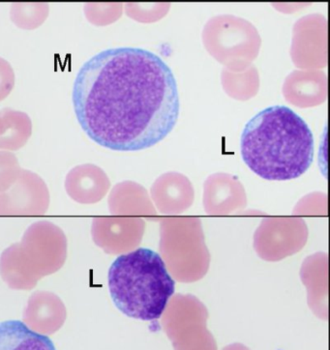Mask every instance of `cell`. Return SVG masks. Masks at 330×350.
I'll use <instances>...</instances> for the list:
<instances>
[{"instance_id": "5", "label": "cell", "mask_w": 330, "mask_h": 350, "mask_svg": "<svg viewBox=\"0 0 330 350\" xmlns=\"http://www.w3.org/2000/svg\"><path fill=\"white\" fill-rule=\"evenodd\" d=\"M107 186L106 176L94 165H81L68 174L65 187L70 197L81 204H93L104 195Z\"/></svg>"}, {"instance_id": "3", "label": "cell", "mask_w": 330, "mask_h": 350, "mask_svg": "<svg viewBox=\"0 0 330 350\" xmlns=\"http://www.w3.org/2000/svg\"><path fill=\"white\" fill-rule=\"evenodd\" d=\"M107 284L119 311L144 321L160 319L175 291L160 254L146 248L118 256L110 267Z\"/></svg>"}, {"instance_id": "9", "label": "cell", "mask_w": 330, "mask_h": 350, "mask_svg": "<svg viewBox=\"0 0 330 350\" xmlns=\"http://www.w3.org/2000/svg\"><path fill=\"white\" fill-rule=\"evenodd\" d=\"M17 157L9 151L0 150V192L10 188L21 175Z\"/></svg>"}, {"instance_id": "10", "label": "cell", "mask_w": 330, "mask_h": 350, "mask_svg": "<svg viewBox=\"0 0 330 350\" xmlns=\"http://www.w3.org/2000/svg\"><path fill=\"white\" fill-rule=\"evenodd\" d=\"M111 6L107 4L86 3L84 5V15L95 25H105L112 22Z\"/></svg>"}, {"instance_id": "4", "label": "cell", "mask_w": 330, "mask_h": 350, "mask_svg": "<svg viewBox=\"0 0 330 350\" xmlns=\"http://www.w3.org/2000/svg\"><path fill=\"white\" fill-rule=\"evenodd\" d=\"M49 191L45 182L34 172L23 170L15 186L0 193V214L44 213L49 206Z\"/></svg>"}, {"instance_id": "11", "label": "cell", "mask_w": 330, "mask_h": 350, "mask_svg": "<svg viewBox=\"0 0 330 350\" xmlns=\"http://www.w3.org/2000/svg\"><path fill=\"white\" fill-rule=\"evenodd\" d=\"M16 77L10 63L0 57V101L5 99L15 86Z\"/></svg>"}, {"instance_id": "7", "label": "cell", "mask_w": 330, "mask_h": 350, "mask_svg": "<svg viewBox=\"0 0 330 350\" xmlns=\"http://www.w3.org/2000/svg\"><path fill=\"white\" fill-rule=\"evenodd\" d=\"M32 135V121L27 113L5 107L0 109V149L16 151L25 146Z\"/></svg>"}, {"instance_id": "6", "label": "cell", "mask_w": 330, "mask_h": 350, "mask_svg": "<svg viewBox=\"0 0 330 350\" xmlns=\"http://www.w3.org/2000/svg\"><path fill=\"white\" fill-rule=\"evenodd\" d=\"M0 350H56L50 338L20 321L0 322Z\"/></svg>"}, {"instance_id": "2", "label": "cell", "mask_w": 330, "mask_h": 350, "mask_svg": "<svg viewBox=\"0 0 330 350\" xmlns=\"http://www.w3.org/2000/svg\"><path fill=\"white\" fill-rule=\"evenodd\" d=\"M240 150L247 167L262 178L292 180L312 165L313 134L307 123L290 107H269L245 126Z\"/></svg>"}, {"instance_id": "8", "label": "cell", "mask_w": 330, "mask_h": 350, "mask_svg": "<svg viewBox=\"0 0 330 350\" xmlns=\"http://www.w3.org/2000/svg\"><path fill=\"white\" fill-rule=\"evenodd\" d=\"M50 13V5L43 2L13 3L10 8L12 22L23 29H35L43 25Z\"/></svg>"}, {"instance_id": "1", "label": "cell", "mask_w": 330, "mask_h": 350, "mask_svg": "<svg viewBox=\"0 0 330 350\" xmlns=\"http://www.w3.org/2000/svg\"><path fill=\"white\" fill-rule=\"evenodd\" d=\"M73 105L86 135L116 151L155 146L179 116L172 70L140 48L109 49L84 63L75 79Z\"/></svg>"}]
</instances>
